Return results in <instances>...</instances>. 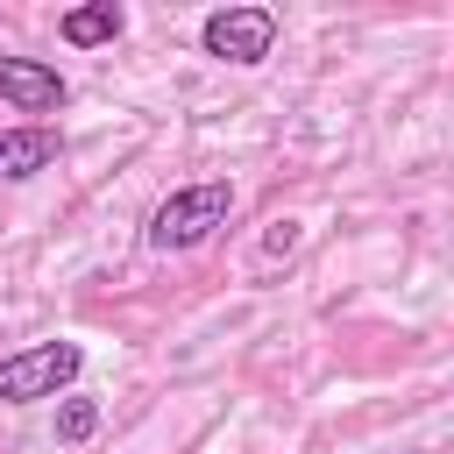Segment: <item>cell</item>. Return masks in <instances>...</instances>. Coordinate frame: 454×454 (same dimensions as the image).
Returning <instances> with one entry per match:
<instances>
[{"instance_id":"1","label":"cell","mask_w":454,"mask_h":454,"mask_svg":"<svg viewBox=\"0 0 454 454\" xmlns=\"http://www.w3.org/2000/svg\"><path fill=\"white\" fill-rule=\"evenodd\" d=\"M227 213H234V184H220V177L184 184V192H170V199L149 213V248L184 255V248L213 241V227H227Z\"/></svg>"},{"instance_id":"2","label":"cell","mask_w":454,"mask_h":454,"mask_svg":"<svg viewBox=\"0 0 454 454\" xmlns=\"http://www.w3.org/2000/svg\"><path fill=\"white\" fill-rule=\"evenodd\" d=\"M78 369H85V348H78V340H35V348H21V355L0 362V404L57 397V390L78 383Z\"/></svg>"},{"instance_id":"3","label":"cell","mask_w":454,"mask_h":454,"mask_svg":"<svg viewBox=\"0 0 454 454\" xmlns=\"http://www.w3.org/2000/svg\"><path fill=\"white\" fill-rule=\"evenodd\" d=\"M199 43H206V57L248 71V64L270 57V43H277V14H270V7H213L206 28H199Z\"/></svg>"},{"instance_id":"4","label":"cell","mask_w":454,"mask_h":454,"mask_svg":"<svg viewBox=\"0 0 454 454\" xmlns=\"http://www.w3.org/2000/svg\"><path fill=\"white\" fill-rule=\"evenodd\" d=\"M0 99H7L14 114H57V106L71 99V85H64L57 64H43V57H0Z\"/></svg>"},{"instance_id":"5","label":"cell","mask_w":454,"mask_h":454,"mask_svg":"<svg viewBox=\"0 0 454 454\" xmlns=\"http://www.w3.org/2000/svg\"><path fill=\"white\" fill-rule=\"evenodd\" d=\"M57 128H0V177L14 184V177H35V170H50L57 163Z\"/></svg>"},{"instance_id":"6","label":"cell","mask_w":454,"mask_h":454,"mask_svg":"<svg viewBox=\"0 0 454 454\" xmlns=\"http://www.w3.org/2000/svg\"><path fill=\"white\" fill-rule=\"evenodd\" d=\"M57 28H64V43H71V50H99V43H114V35L128 28V14H121L114 0H92V7H71Z\"/></svg>"},{"instance_id":"7","label":"cell","mask_w":454,"mask_h":454,"mask_svg":"<svg viewBox=\"0 0 454 454\" xmlns=\"http://www.w3.org/2000/svg\"><path fill=\"white\" fill-rule=\"evenodd\" d=\"M92 433H99V404H92V397H64V404H57V440L78 447V440H92Z\"/></svg>"},{"instance_id":"8","label":"cell","mask_w":454,"mask_h":454,"mask_svg":"<svg viewBox=\"0 0 454 454\" xmlns=\"http://www.w3.org/2000/svg\"><path fill=\"white\" fill-rule=\"evenodd\" d=\"M291 241H298V220H270V234H262V248H270V255H284Z\"/></svg>"}]
</instances>
